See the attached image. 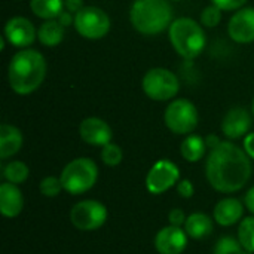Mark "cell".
<instances>
[{"label": "cell", "instance_id": "cell-24", "mask_svg": "<svg viewBox=\"0 0 254 254\" xmlns=\"http://www.w3.org/2000/svg\"><path fill=\"white\" fill-rule=\"evenodd\" d=\"M238 241L247 252L254 254V216H249L240 222Z\"/></svg>", "mask_w": 254, "mask_h": 254}, {"label": "cell", "instance_id": "cell-29", "mask_svg": "<svg viewBox=\"0 0 254 254\" xmlns=\"http://www.w3.org/2000/svg\"><path fill=\"white\" fill-rule=\"evenodd\" d=\"M211 3L222 10H238L247 3V0H211Z\"/></svg>", "mask_w": 254, "mask_h": 254}, {"label": "cell", "instance_id": "cell-16", "mask_svg": "<svg viewBox=\"0 0 254 254\" xmlns=\"http://www.w3.org/2000/svg\"><path fill=\"white\" fill-rule=\"evenodd\" d=\"M24 208V196L18 185L4 182L0 185V211L4 217L13 219Z\"/></svg>", "mask_w": 254, "mask_h": 254}, {"label": "cell", "instance_id": "cell-37", "mask_svg": "<svg viewBox=\"0 0 254 254\" xmlns=\"http://www.w3.org/2000/svg\"><path fill=\"white\" fill-rule=\"evenodd\" d=\"M252 115L254 116V98H253V103H252Z\"/></svg>", "mask_w": 254, "mask_h": 254}, {"label": "cell", "instance_id": "cell-3", "mask_svg": "<svg viewBox=\"0 0 254 254\" xmlns=\"http://www.w3.org/2000/svg\"><path fill=\"white\" fill-rule=\"evenodd\" d=\"M129 21L140 34H159L174 21L173 6L170 0H135L129 9Z\"/></svg>", "mask_w": 254, "mask_h": 254}, {"label": "cell", "instance_id": "cell-31", "mask_svg": "<svg viewBox=\"0 0 254 254\" xmlns=\"http://www.w3.org/2000/svg\"><path fill=\"white\" fill-rule=\"evenodd\" d=\"M186 219H188V216H186L185 211L180 210V208H173V210L168 213V222H170V225H173V226H180V228L185 226Z\"/></svg>", "mask_w": 254, "mask_h": 254}, {"label": "cell", "instance_id": "cell-22", "mask_svg": "<svg viewBox=\"0 0 254 254\" xmlns=\"http://www.w3.org/2000/svg\"><path fill=\"white\" fill-rule=\"evenodd\" d=\"M30 9L43 21L57 19L64 10V0H30Z\"/></svg>", "mask_w": 254, "mask_h": 254}, {"label": "cell", "instance_id": "cell-14", "mask_svg": "<svg viewBox=\"0 0 254 254\" xmlns=\"http://www.w3.org/2000/svg\"><path fill=\"white\" fill-rule=\"evenodd\" d=\"M229 37L241 45L254 42V7H241L228 24Z\"/></svg>", "mask_w": 254, "mask_h": 254}, {"label": "cell", "instance_id": "cell-1", "mask_svg": "<svg viewBox=\"0 0 254 254\" xmlns=\"http://www.w3.org/2000/svg\"><path fill=\"white\" fill-rule=\"evenodd\" d=\"M252 158L232 141H222L211 149L205 161V177L220 193H235L252 179Z\"/></svg>", "mask_w": 254, "mask_h": 254}, {"label": "cell", "instance_id": "cell-17", "mask_svg": "<svg viewBox=\"0 0 254 254\" xmlns=\"http://www.w3.org/2000/svg\"><path fill=\"white\" fill-rule=\"evenodd\" d=\"M244 214V204L237 198L220 199L213 211L214 222L220 226H234L241 222Z\"/></svg>", "mask_w": 254, "mask_h": 254}, {"label": "cell", "instance_id": "cell-12", "mask_svg": "<svg viewBox=\"0 0 254 254\" xmlns=\"http://www.w3.org/2000/svg\"><path fill=\"white\" fill-rule=\"evenodd\" d=\"M253 125L252 115L246 107L235 106L223 116L222 121V132L229 140H238L241 137H246L250 132V128Z\"/></svg>", "mask_w": 254, "mask_h": 254}, {"label": "cell", "instance_id": "cell-36", "mask_svg": "<svg viewBox=\"0 0 254 254\" xmlns=\"http://www.w3.org/2000/svg\"><path fill=\"white\" fill-rule=\"evenodd\" d=\"M220 143H222V140H220L217 135H214V134H210V135L205 137V144H207V147H208L210 150L214 149V147H217Z\"/></svg>", "mask_w": 254, "mask_h": 254}, {"label": "cell", "instance_id": "cell-33", "mask_svg": "<svg viewBox=\"0 0 254 254\" xmlns=\"http://www.w3.org/2000/svg\"><path fill=\"white\" fill-rule=\"evenodd\" d=\"M244 150L254 161V132H249L244 137Z\"/></svg>", "mask_w": 254, "mask_h": 254}, {"label": "cell", "instance_id": "cell-34", "mask_svg": "<svg viewBox=\"0 0 254 254\" xmlns=\"http://www.w3.org/2000/svg\"><path fill=\"white\" fill-rule=\"evenodd\" d=\"M57 19H58V22H60L63 27H68V25L74 24V15H73L71 12L65 10V9L60 13V16H58Z\"/></svg>", "mask_w": 254, "mask_h": 254}, {"label": "cell", "instance_id": "cell-18", "mask_svg": "<svg viewBox=\"0 0 254 254\" xmlns=\"http://www.w3.org/2000/svg\"><path fill=\"white\" fill-rule=\"evenodd\" d=\"M24 135L19 128L10 124L0 125V159H7L19 152Z\"/></svg>", "mask_w": 254, "mask_h": 254}, {"label": "cell", "instance_id": "cell-28", "mask_svg": "<svg viewBox=\"0 0 254 254\" xmlns=\"http://www.w3.org/2000/svg\"><path fill=\"white\" fill-rule=\"evenodd\" d=\"M222 12L223 10L220 7L211 3L210 6L204 7V10L201 12V24L208 28L217 27L222 21Z\"/></svg>", "mask_w": 254, "mask_h": 254}, {"label": "cell", "instance_id": "cell-35", "mask_svg": "<svg viewBox=\"0 0 254 254\" xmlns=\"http://www.w3.org/2000/svg\"><path fill=\"white\" fill-rule=\"evenodd\" d=\"M244 205H246V208L254 216V186H252L247 190V193L244 195Z\"/></svg>", "mask_w": 254, "mask_h": 254}, {"label": "cell", "instance_id": "cell-30", "mask_svg": "<svg viewBox=\"0 0 254 254\" xmlns=\"http://www.w3.org/2000/svg\"><path fill=\"white\" fill-rule=\"evenodd\" d=\"M177 193L182 196V198H185V199H189V198H192L193 196V193H195V188H193V183L190 182V180H188V179H183V180H180L179 183H177Z\"/></svg>", "mask_w": 254, "mask_h": 254}, {"label": "cell", "instance_id": "cell-2", "mask_svg": "<svg viewBox=\"0 0 254 254\" xmlns=\"http://www.w3.org/2000/svg\"><path fill=\"white\" fill-rule=\"evenodd\" d=\"M48 65L45 57L36 49H21L9 61L7 82L18 95H30L40 88L46 77Z\"/></svg>", "mask_w": 254, "mask_h": 254}, {"label": "cell", "instance_id": "cell-25", "mask_svg": "<svg viewBox=\"0 0 254 254\" xmlns=\"http://www.w3.org/2000/svg\"><path fill=\"white\" fill-rule=\"evenodd\" d=\"M213 254H253L247 252L241 243L238 241V238L234 237H222L214 249H213Z\"/></svg>", "mask_w": 254, "mask_h": 254}, {"label": "cell", "instance_id": "cell-23", "mask_svg": "<svg viewBox=\"0 0 254 254\" xmlns=\"http://www.w3.org/2000/svg\"><path fill=\"white\" fill-rule=\"evenodd\" d=\"M28 176H30V170L27 164H24L22 161H10L3 167V177L9 183L21 185L28 179Z\"/></svg>", "mask_w": 254, "mask_h": 254}, {"label": "cell", "instance_id": "cell-15", "mask_svg": "<svg viewBox=\"0 0 254 254\" xmlns=\"http://www.w3.org/2000/svg\"><path fill=\"white\" fill-rule=\"evenodd\" d=\"M188 234L180 226H165L155 235V249L159 254H182L188 246Z\"/></svg>", "mask_w": 254, "mask_h": 254}, {"label": "cell", "instance_id": "cell-20", "mask_svg": "<svg viewBox=\"0 0 254 254\" xmlns=\"http://www.w3.org/2000/svg\"><path fill=\"white\" fill-rule=\"evenodd\" d=\"M65 27H63L58 19H46L37 28V39L43 46L54 48L64 40Z\"/></svg>", "mask_w": 254, "mask_h": 254}, {"label": "cell", "instance_id": "cell-4", "mask_svg": "<svg viewBox=\"0 0 254 254\" xmlns=\"http://www.w3.org/2000/svg\"><path fill=\"white\" fill-rule=\"evenodd\" d=\"M168 36L174 51L185 60L199 57L207 43L202 25L188 16L174 19L168 28Z\"/></svg>", "mask_w": 254, "mask_h": 254}, {"label": "cell", "instance_id": "cell-38", "mask_svg": "<svg viewBox=\"0 0 254 254\" xmlns=\"http://www.w3.org/2000/svg\"><path fill=\"white\" fill-rule=\"evenodd\" d=\"M173 1H180V0H173Z\"/></svg>", "mask_w": 254, "mask_h": 254}, {"label": "cell", "instance_id": "cell-11", "mask_svg": "<svg viewBox=\"0 0 254 254\" xmlns=\"http://www.w3.org/2000/svg\"><path fill=\"white\" fill-rule=\"evenodd\" d=\"M3 36L6 40L15 46L25 49L31 46L37 37V31L33 25V22L25 18V16H12L6 21L4 24V31Z\"/></svg>", "mask_w": 254, "mask_h": 254}, {"label": "cell", "instance_id": "cell-10", "mask_svg": "<svg viewBox=\"0 0 254 254\" xmlns=\"http://www.w3.org/2000/svg\"><path fill=\"white\" fill-rule=\"evenodd\" d=\"M180 182V168L170 159H159L146 176V189L152 195H161Z\"/></svg>", "mask_w": 254, "mask_h": 254}, {"label": "cell", "instance_id": "cell-27", "mask_svg": "<svg viewBox=\"0 0 254 254\" xmlns=\"http://www.w3.org/2000/svg\"><path fill=\"white\" fill-rule=\"evenodd\" d=\"M39 190L46 198H55V196L60 195L61 190H64V188H63V183H61L60 177L48 176V177L42 179V182L39 185Z\"/></svg>", "mask_w": 254, "mask_h": 254}, {"label": "cell", "instance_id": "cell-21", "mask_svg": "<svg viewBox=\"0 0 254 254\" xmlns=\"http://www.w3.org/2000/svg\"><path fill=\"white\" fill-rule=\"evenodd\" d=\"M207 149L208 147L205 144V138L196 134H189L180 144V153L183 159L192 164L199 162L205 156Z\"/></svg>", "mask_w": 254, "mask_h": 254}, {"label": "cell", "instance_id": "cell-26", "mask_svg": "<svg viewBox=\"0 0 254 254\" xmlns=\"http://www.w3.org/2000/svg\"><path fill=\"white\" fill-rule=\"evenodd\" d=\"M124 153L122 149L115 144V143H109L106 146L101 147V161L104 165L107 167H118L122 162Z\"/></svg>", "mask_w": 254, "mask_h": 254}, {"label": "cell", "instance_id": "cell-32", "mask_svg": "<svg viewBox=\"0 0 254 254\" xmlns=\"http://www.w3.org/2000/svg\"><path fill=\"white\" fill-rule=\"evenodd\" d=\"M83 0H64V9L76 15L80 9H83Z\"/></svg>", "mask_w": 254, "mask_h": 254}, {"label": "cell", "instance_id": "cell-13", "mask_svg": "<svg viewBox=\"0 0 254 254\" xmlns=\"http://www.w3.org/2000/svg\"><path fill=\"white\" fill-rule=\"evenodd\" d=\"M79 135L86 144L103 147L112 143L113 131L104 119L97 118V116H89L80 122Z\"/></svg>", "mask_w": 254, "mask_h": 254}, {"label": "cell", "instance_id": "cell-7", "mask_svg": "<svg viewBox=\"0 0 254 254\" xmlns=\"http://www.w3.org/2000/svg\"><path fill=\"white\" fill-rule=\"evenodd\" d=\"M164 122L171 132L177 135H189L198 127V109L190 100L177 98L167 106L164 112Z\"/></svg>", "mask_w": 254, "mask_h": 254}, {"label": "cell", "instance_id": "cell-5", "mask_svg": "<svg viewBox=\"0 0 254 254\" xmlns=\"http://www.w3.org/2000/svg\"><path fill=\"white\" fill-rule=\"evenodd\" d=\"M60 179L67 193L82 195L95 186L98 180V167L91 158H76L63 168Z\"/></svg>", "mask_w": 254, "mask_h": 254}, {"label": "cell", "instance_id": "cell-6", "mask_svg": "<svg viewBox=\"0 0 254 254\" xmlns=\"http://www.w3.org/2000/svg\"><path fill=\"white\" fill-rule=\"evenodd\" d=\"M143 92L153 101L173 100L180 91V82L176 73L164 67L147 70L141 79Z\"/></svg>", "mask_w": 254, "mask_h": 254}, {"label": "cell", "instance_id": "cell-19", "mask_svg": "<svg viewBox=\"0 0 254 254\" xmlns=\"http://www.w3.org/2000/svg\"><path fill=\"white\" fill-rule=\"evenodd\" d=\"M214 223L213 219L205 213H192L188 216L185 223V231L188 237L193 240H204L208 238L213 234Z\"/></svg>", "mask_w": 254, "mask_h": 254}, {"label": "cell", "instance_id": "cell-9", "mask_svg": "<svg viewBox=\"0 0 254 254\" xmlns=\"http://www.w3.org/2000/svg\"><path fill=\"white\" fill-rule=\"evenodd\" d=\"M109 213L103 202L95 199H83L76 202L70 210L71 225L83 232L100 229L107 222Z\"/></svg>", "mask_w": 254, "mask_h": 254}, {"label": "cell", "instance_id": "cell-8", "mask_svg": "<svg viewBox=\"0 0 254 254\" xmlns=\"http://www.w3.org/2000/svg\"><path fill=\"white\" fill-rule=\"evenodd\" d=\"M76 31L89 40H98L110 31V16L97 6H85L74 15Z\"/></svg>", "mask_w": 254, "mask_h": 254}]
</instances>
